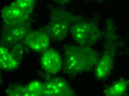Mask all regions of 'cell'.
Masks as SVG:
<instances>
[{"label": "cell", "instance_id": "6da1fadb", "mask_svg": "<svg viewBox=\"0 0 129 96\" xmlns=\"http://www.w3.org/2000/svg\"><path fill=\"white\" fill-rule=\"evenodd\" d=\"M63 48L64 70L71 75L91 71L100 58L99 53L90 46L68 45Z\"/></svg>", "mask_w": 129, "mask_h": 96}, {"label": "cell", "instance_id": "7a4b0ae2", "mask_svg": "<svg viewBox=\"0 0 129 96\" xmlns=\"http://www.w3.org/2000/svg\"><path fill=\"white\" fill-rule=\"evenodd\" d=\"M105 49L95 67V78L99 80L107 79L111 72L118 46V37L112 19H108L105 24Z\"/></svg>", "mask_w": 129, "mask_h": 96}, {"label": "cell", "instance_id": "3957f363", "mask_svg": "<svg viewBox=\"0 0 129 96\" xmlns=\"http://www.w3.org/2000/svg\"><path fill=\"white\" fill-rule=\"evenodd\" d=\"M83 19L82 16L72 14L63 8H56L46 26L45 32L54 41H62L67 36L72 24Z\"/></svg>", "mask_w": 129, "mask_h": 96}, {"label": "cell", "instance_id": "277c9868", "mask_svg": "<svg viewBox=\"0 0 129 96\" xmlns=\"http://www.w3.org/2000/svg\"><path fill=\"white\" fill-rule=\"evenodd\" d=\"M70 33L78 45L92 46L101 39L103 33L99 26L91 21L80 19L74 23Z\"/></svg>", "mask_w": 129, "mask_h": 96}, {"label": "cell", "instance_id": "5b68a950", "mask_svg": "<svg viewBox=\"0 0 129 96\" xmlns=\"http://www.w3.org/2000/svg\"><path fill=\"white\" fill-rule=\"evenodd\" d=\"M43 96H70L75 95L70 84L63 78L54 77L43 85Z\"/></svg>", "mask_w": 129, "mask_h": 96}, {"label": "cell", "instance_id": "8992f818", "mask_svg": "<svg viewBox=\"0 0 129 96\" xmlns=\"http://www.w3.org/2000/svg\"><path fill=\"white\" fill-rule=\"evenodd\" d=\"M1 16L4 26H14L29 23L30 15L10 4L4 7Z\"/></svg>", "mask_w": 129, "mask_h": 96}, {"label": "cell", "instance_id": "52a82bcc", "mask_svg": "<svg viewBox=\"0 0 129 96\" xmlns=\"http://www.w3.org/2000/svg\"><path fill=\"white\" fill-rule=\"evenodd\" d=\"M31 31L29 23L14 26H4L1 33V41L8 45L23 41Z\"/></svg>", "mask_w": 129, "mask_h": 96}, {"label": "cell", "instance_id": "ba28073f", "mask_svg": "<svg viewBox=\"0 0 129 96\" xmlns=\"http://www.w3.org/2000/svg\"><path fill=\"white\" fill-rule=\"evenodd\" d=\"M50 37L46 32L41 31H30L26 37L24 44L36 52L45 51L50 45Z\"/></svg>", "mask_w": 129, "mask_h": 96}, {"label": "cell", "instance_id": "9c48e42d", "mask_svg": "<svg viewBox=\"0 0 129 96\" xmlns=\"http://www.w3.org/2000/svg\"><path fill=\"white\" fill-rule=\"evenodd\" d=\"M41 64L42 68L51 74L58 73L63 65L59 54L52 49L44 51L41 56Z\"/></svg>", "mask_w": 129, "mask_h": 96}, {"label": "cell", "instance_id": "30bf717a", "mask_svg": "<svg viewBox=\"0 0 129 96\" xmlns=\"http://www.w3.org/2000/svg\"><path fill=\"white\" fill-rule=\"evenodd\" d=\"M19 62L15 59L8 48L1 45L0 47V66L6 71H13L18 68Z\"/></svg>", "mask_w": 129, "mask_h": 96}, {"label": "cell", "instance_id": "8fae6325", "mask_svg": "<svg viewBox=\"0 0 129 96\" xmlns=\"http://www.w3.org/2000/svg\"><path fill=\"white\" fill-rule=\"evenodd\" d=\"M129 81L124 79L117 80L104 90L106 96H120L125 94L128 89Z\"/></svg>", "mask_w": 129, "mask_h": 96}, {"label": "cell", "instance_id": "7c38bea8", "mask_svg": "<svg viewBox=\"0 0 129 96\" xmlns=\"http://www.w3.org/2000/svg\"><path fill=\"white\" fill-rule=\"evenodd\" d=\"M11 4L31 15L35 7L36 0H15Z\"/></svg>", "mask_w": 129, "mask_h": 96}, {"label": "cell", "instance_id": "4fadbf2b", "mask_svg": "<svg viewBox=\"0 0 129 96\" xmlns=\"http://www.w3.org/2000/svg\"><path fill=\"white\" fill-rule=\"evenodd\" d=\"M44 84L39 81H33L25 86L26 96H43Z\"/></svg>", "mask_w": 129, "mask_h": 96}, {"label": "cell", "instance_id": "5bb4252c", "mask_svg": "<svg viewBox=\"0 0 129 96\" xmlns=\"http://www.w3.org/2000/svg\"><path fill=\"white\" fill-rule=\"evenodd\" d=\"M8 50L13 57L19 62V60L23 53V46L19 43L9 45Z\"/></svg>", "mask_w": 129, "mask_h": 96}, {"label": "cell", "instance_id": "9a60e30c", "mask_svg": "<svg viewBox=\"0 0 129 96\" xmlns=\"http://www.w3.org/2000/svg\"><path fill=\"white\" fill-rule=\"evenodd\" d=\"M73 0H52L55 3L60 5H66L71 3Z\"/></svg>", "mask_w": 129, "mask_h": 96}]
</instances>
